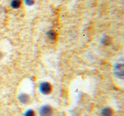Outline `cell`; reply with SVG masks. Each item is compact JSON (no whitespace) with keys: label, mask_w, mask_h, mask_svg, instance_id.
I'll return each mask as SVG.
<instances>
[{"label":"cell","mask_w":124,"mask_h":116,"mask_svg":"<svg viewBox=\"0 0 124 116\" xmlns=\"http://www.w3.org/2000/svg\"><path fill=\"white\" fill-rule=\"evenodd\" d=\"M39 115L40 116H53L54 110L51 106L48 105V104H45L40 108Z\"/></svg>","instance_id":"6da1fadb"},{"label":"cell","mask_w":124,"mask_h":116,"mask_svg":"<svg viewBox=\"0 0 124 116\" xmlns=\"http://www.w3.org/2000/svg\"><path fill=\"white\" fill-rule=\"evenodd\" d=\"M39 90H40V93L43 94H49L52 91V86L49 82H42L40 84L39 87Z\"/></svg>","instance_id":"7a4b0ae2"},{"label":"cell","mask_w":124,"mask_h":116,"mask_svg":"<svg viewBox=\"0 0 124 116\" xmlns=\"http://www.w3.org/2000/svg\"><path fill=\"white\" fill-rule=\"evenodd\" d=\"M114 73L115 75L119 79H123L124 71H123V63H117L114 67Z\"/></svg>","instance_id":"3957f363"},{"label":"cell","mask_w":124,"mask_h":116,"mask_svg":"<svg viewBox=\"0 0 124 116\" xmlns=\"http://www.w3.org/2000/svg\"><path fill=\"white\" fill-rule=\"evenodd\" d=\"M18 100H19V102H20L21 104H26L30 103V97L29 94H26V93H22V94H19Z\"/></svg>","instance_id":"277c9868"},{"label":"cell","mask_w":124,"mask_h":116,"mask_svg":"<svg viewBox=\"0 0 124 116\" xmlns=\"http://www.w3.org/2000/svg\"><path fill=\"white\" fill-rule=\"evenodd\" d=\"M101 115L102 116H112L113 115V111L112 108L106 107L101 111Z\"/></svg>","instance_id":"5b68a950"},{"label":"cell","mask_w":124,"mask_h":116,"mask_svg":"<svg viewBox=\"0 0 124 116\" xmlns=\"http://www.w3.org/2000/svg\"><path fill=\"white\" fill-rule=\"evenodd\" d=\"M56 37H57V33H56L55 31L50 30L49 32L47 33V38L49 39L50 40L54 41L56 40Z\"/></svg>","instance_id":"8992f818"},{"label":"cell","mask_w":124,"mask_h":116,"mask_svg":"<svg viewBox=\"0 0 124 116\" xmlns=\"http://www.w3.org/2000/svg\"><path fill=\"white\" fill-rule=\"evenodd\" d=\"M20 6H21V0H13L11 2V6L15 9H18Z\"/></svg>","instance_id":"52a82bcc"},{"label":"cell","mask_w":124,"mask_h":116,"mask_svg":"<svg viewBox=\"0 0 124 116\" xmlns=\"http://www.w3.org/2000/svg\"><path fill=\"white\" fill-rule=\"evenodd\" d=\"M36 115V113L33 109H29L27 110L25 113H24V116H35Z\"/></svg>","instance_id":"ba28073f"},{"label":"cell","mask_w":124,"mask_h":116,"mask_svg":"<svg viewBox=\"0 0 124 116\" xmlns=\"http://www.w3.org/2000/svg\"><path fill=\"white\" fill-rule=\"evenodd\" d=\"M109 42H110V40H109V39H108V37H105V38H103L102 40V44L105 45V46H107L108 44H109Z\"/></svg>","instance_id":"9c48e42d"},{"label":"cell","mask_w":124,"mask_h":116,"mask_svg":"<svg viewBox=\"0 0 124 116\" xmlns=\"http://www.w3.org/2000/svg\"><path fill=\"white\" fill-rule=\"evenodd\" d=\"M35 2V0H25V3L27 6H33Z\"/></svg>","instance_id":"30bf717a"},{"label":"cell","mask_w":124,"mask_h":116,"mask_svg":"<svg viewBox=\"0 0 124 116\" xmlns=\"http://www.w3.org/2000/svg\"><path fill=\"white\" fill-rule=\"evenodd\" d=\"M2 57V53L0 52V59H1V57Z\"/></svg>","instance_id":"8fae6325"}]
</instances>
